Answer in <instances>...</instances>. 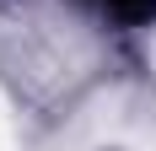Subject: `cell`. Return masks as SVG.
<instances>
[{"instance_id": "1", "label": "cell", "mask_w": 156, "mask_h": 151, "mask_svg": "<svg viewBox=\"0 0 156 151\" xmlns=\"http://www.w3.org/2000/svg\"><path fill=\"white\" fill-rule=\"evenodd\" d=\"M113 16H124V22H145V16H156V0H102Z\"/></svg>"}]
</instances>
